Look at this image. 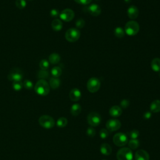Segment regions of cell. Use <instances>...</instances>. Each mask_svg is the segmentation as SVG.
<instances>
[{
  "label": "cell",
  "instance_id": "2e32d148",
  "mask_svg": "<svg viewBox=\"0 0 160 160\" xmlns=\"http://www.w3.org/2000/svg\"><path fill=\"white\" fill-rule=\"evenodd\" d=\"M122 114V110L118 106H114L110 110V114L114 118L119 117Z\"/></svg>",
  "mask_w": 160,
  "mask_h": 160
},
{
  "label": "cell",
  "instance_id": "1f68e13d",
  "mask_svg": "<svg viewBox=\"0 0 160 160\" xmlns=\"http://www.w3.org/2000/svg\"><path fill=\"white\" fill-rule=\"evenodd\" d=\"M127 134L131 139H136L139 136V133L138 130H131V131L128 132Z\"/></svg>",
  "mask_w": 160,
  "mask_h": 160
},
{
  "label": "cell",
  "instance_id": "4fadbf2b",
  "mask_svg": "<svg viewBox=\"0 0 160 160\" xmlns=\"http://www.w3.org/2000/svg\"><path fill=\"white\" fill-rule=\"evenodd\" d=\"M70 98L73 102H78L82 97V93L78 88H73L70 92Z\"/></svg>",
  "mask_w": 160,
  "mask_h": 160
},
{
  "label": "cell",
  "instance_id": "4316f807",
  "mask_svg": "<svg viewBox=\"0 0 160 160\" xmlns=\"http://www.w3.org/2000/svg\"><path fill=\"white\" fill-rule=\"evenodd\" d=\"M128 145L131 149L136 150L139 147V142L136 139H131L128 142Z\"/></svg>",
  "mask_w": 160,
  "mask_h": 160
},
{
  "label": "cell",
  "instance_id": "83f0119b",
  "mask_svg": "<svg viewBox=\"0 0 160 160\" xmlns=\"http://www.w3.org/2000/svg\"><path fill=\"white\" fill-rule=\"evenodd\" d=\"M49 76V72L47 70H41L38 73V78L40 79H45Z\"/></svg>",
  "mask_w": 160,
  "mask_h": 160
},
{
  "label": "cell",
  "instance_id": "ba28073f",
  "mask_svg": "<svg viewBox=\"0 0 160 160\" xmlns=\"http://www.w3.org/2000/svg\"><path fill=\"white\" fill-rule=\"evenodd\" d=\"M113 142L118 146H123L128 142V136L123 133H116L113 136Z\"/></svg>",
  "mask_w": 160,
  "mask_h": 160
},
{
  "label": "cell",
  "instance_id": "b9f144b4",
  "mask_svg": "<svg viewBox=\"0 0 160 160\" xmlns=\"http://www.w3.org/2000/svg\"><path fill=\"white\" fill-rule=\"evenodd\" d=\"M30 1H32V0H30Z\"/></svg>",
  "mask_w": 160,
  "mask_h": 160
},
{
  "label": "cell",
  "instance_id": "5bb4252c",
  "mask_svg": "<svg viewBox=\"0 0 160 160\" xmlns=\"http://www.w3.org/2000/svg\"><path fill=\"white\" fill-rule=\"evenodd\" d=\"M127 14L131 19H135L139 15V10L136 6H131L127 10Z\"/></svg>",
  "mask_w": 160,
  "mask_h": 160
},
{
  "label": "cell",
  "instance_id": "d590c367",
  "mask_svg": "<svg viewBox=\"0 0 160 160\" xmlns=\"http://www.w3.org/2000/svg\"><path fill=\"white\" fill-rule=\"evenodd\" d=\"M86 134L90 137H94L96 134L95 130L93 128H88L86 131Z\"/></svg>",
  "mask_w": 160,
  "mask_h": 160
},
{
  "label": "cell",
  "instance_id": "8fae6325",
  "mask_svg": "<svg viewBox=\"0 0 160 160\" xmlns=\"http://www.w3.org/2000/svg\"><path fill=\"white\" fill-rule=\"evenodd\" d=\"M122 124L118 119H111L106 122V128L110 131H115L121 128Z\"/></svg>",
  "mask_w": 160,
  "mask_h": 160
},
{
  "label": "cell",
  "instance_id": "9a60e30c",
  "mask_svg": "<svg viewBox=\"0 0 160 160\" xmlns=\"http://www.w3.org/2000/svg\"><path fill=\"white\" fill-rule=\"evenodd\" d=\"M136 160H150L149 154L143 150H139L136 152Z\"/></svg>",
  "mask_w": 160,
  "mask_h": 160
},
{
  "label": "cell",
  "instance_id": "60d3db41",
  "mask_svg": "<svg viewBox=\"0 0 160 160\" xmlns=\"http://www.w3.org/2000/svg\"><path fill=\"white\" fill-rule=\"evenodd\" d=\"M131 1V0H125V2L126 3H130Z\"/></svg>",
  "mask_w": 160,
  "mask_h": 160
},
{
  "label": "cell",
  "instance_id": "e575fe53",
  "mask_svg": "<svg viewBox=\"0 0 160 160\" xmlns=\"http://www.w3.org/2000/svg\"><path fill=\"white\" fill-rule=\"evenodd\" d=\"M108 131L106 129H102L99 132V136L102 139H105L108 136Z\"/></svg>",
  "mask_w": 160,
  "mask_h": 160
},
{
  "label": "cell",
  "instance_id": "8992f818",
  "mask_svg": "<svg viewBox=\"0 0 160 160\" xmlns=\"http://www.w3.org/2000/svg\"><path fill=\"white\" fill-rule=\"evenodd\" d=\"M116 157L118 160H132L133 152L130 148H123L118 151Z\"/></svg>",
  "mask_w": 160,
  "mask_h": 160
},
{
  "label": "cell",
  "instance_id": "e0dca14e",
  "mask_svg": "<svg viewBox=\"0 0 160 160\" xmlns=\"http://www.w3.org/2000/svg\"><path fill=\"white\" fill-rule=\"evenodd\" d=\"M51 27L55 31H59L63 28V23L60 19H55L51 23Z\"/></svg>",
  "mask_w": 160,
  "mask_h": 160
},
{
  "label": "cell",
  "instance_id": "f35d334b",
  "mask_svg": "<svg viewBox=\"0 0 160 160\" xmlns=\"http://www.w3.org/2000/svg\"><path fill=\"white\" fill-rule=\"evenodd\" d=\"M129 105H130V102L127 99H123L121 102V106L123 108H126L129 106Z\"/></svg>",
  "mask_w": 160,
  "mask_h": 160
},
{
  "label": "cell",
  "instance_id": "ffe728a7",
  "mask_svg": "<svg viewBox=\"0 0 160 160\" xmlns=\"http://www.w3.org/2000/svg\"><path fill=\"white\" fill-rule=\"evenodd\" d=\"M61 84V82L58 78H55V77H52L49 80V85L53 89H57L59 88Z\"/></svg>",
  "mask_w": 160,
  "mask_h": 160
},
{
  "label": "cell",
  "instance_id": "ac0fdd59",
  "mask_svg": "<svg viewBox=\"0 0 160 160\" xmlns=\"http://www.w3.org/2000/svg\"><path fill=\"white\" fill-rule=\"evenodd\" d=\"M100 151H101V153L103 154L105 156H108L111 153L112 148L109 144L103 143L101 147H100Z\"/></svg>",
  "mask_w": 160,
  "mask_h": 160
},
{
  "label": "cell",
  "instance_id": "cb8c5ba5",
  "mask_svg": "<svg viewBox=\"0 0 160 160\" xmlns=\"http://www.w3.org/2000/svg\"><path fill=\"white\" fill-rule=\"evenodd\" d=\"M114 34L116 37L118 38H122L125 36V31L122 27H116L114 29Z\"/></svg>",
  "mask_w": 160,
  "mask_h": 160
},
{
  "label": "cell",
  "instance_id": "6da1fadb",
  "mask_svg": "<svg viewBox=\"0 0 160 160\" xmlns=\"http://www.w3.org/2000/svg\"><path fill=\"white\" fill-rule=\"evenodd\" d=\"M35 92L41 96H46L50 91V86L45 79H39L34 87Z\"/></svg>",
  "mask_w": 160,
  "mask_h": 160
},
{
  "label": "cell",
  "instance_id": "d6986e66",
  "mask_svg": "<svg viewBox=\"0 0 160 160\" xmlns=\"http://www.w3.org/2000/svg\"><path fill=\"white\" fill-rule=\"evenodd\" d=\"M151 69L155 72L160 71V58H154L151 63Z\"/></svg>",
  "mask_w": 160,
  "mask_h": 160
},
{
  "label": "cell",
  "instance_id": "5b68a950",
  "mask_svg": "<svg viewBox=\"0 0 160 160\" xmlns=\"http://www.w3.org/2000/svg\"><path fill=\"white\" fill-rule=\"evenodd\" d=\"M101 86V82L99 79L96 77L91 78L87 82V89L92 93L97 92Z\"/></svg>",
  "mask_w": 160,
  "mask_h": 160
},
{
  "label": "cell",
  "instance_id": "d6a6232c",
  "mask_svg": "<svg viewBox=\"0 0 160 160\" xmlns=\"http://www.w3.org/2000/svg\"><path fill=\"white\" fill-rule=\"evenodd\" d=\"M85 25V22L83 19H78L76 22V27L77 29H82L84 28Z\"/></svg>",
  "mask_w": 160,
  "mask_h": 160
},
{
  "label": "cell",
  "instance_id": "484cf974",
  "mask_svg": "<svg viewBox=\"0 0 160 160\" xmlns=\"http://www.w3.org/2000/svg\"><path fill=\"white\" fill-rule=\"evenodd\" d=\"M51 74L53 76V77L58 78L62 74V70L58 66H55L52 68L51 70Z\"/></svg>",
  "mask_w": 160,
  "mask_h": 160
},
{
  "label": "cell",
  "instance_id": "8d00e7d4",
  "mask_svg": "<svg viewBox=\"0 0 160 160\" xmlns=\"http://www.w3.org/2000/svg\"><path fill=\"white\" fill-rule=\"evenodd\" d=\"M74 1L80 5H86L90 4L92 0H74Z\"/></svg>",
  "mask_w": 160,
  "mask_h": 160
},
{
  "label": "cell",
  "instance_id": "44dd1931",
  "mask_svg": "<svg viewBox=\"0 0 160 160\" xmlns=\"http://www.w3.org/2000/svg\"><path fill=\"white\" fill-rule=\"evenodd\" d=\"M150 110L153 113H158L160 111V100L156 99L151 103Z\"/></svg>",
  "mask_w": 160,
  "mask_h": 160
},
{
  "label": "cell",
  "instance_id": "74e56055",
  "mask_svg": "<svg viewBox=\"0 0 160 160\" xmlns=\"http://www.w3.org/2000/svg\"><path fill=\"white\" fill-rule=\"evenodd\" d=\"M59 15V11L56 9H53L50 11V16L52 18H57Z\"/></svg>",
  "mask_w": 160,
  "mask_h": 160
},
{
  "label": "cell",
  "instance_id": "52a82bcc",
  "mask_svg": "<svg viewBox=\"0 0 160 160\" xmlns=\"http://www.w3.org/2000/svg\"><path fill=\"white\" fill-rule=\"evenodd\" d=\"M23 78V74L22 70L17 68H14L11 70L10 71L8 78L10 81L14 82H22V80Z\"/></svg>",
  "mask_w": 160,
  "mask_h": 160
},
{
  "label": "cell",
  "instance_id": "f546056e",
  "mask_svg": "<svg viewBox=\"0 0 160 160\" xmlns=\"http://www.w3.org/2000/svg\"><path fill=\"white\" fill-rule=\"evenodd\" d=\"M23 86V84L22 82H14L13 83V88L14 90L18 91H20Z\"/></svg>",
  "mask_w": 160,
  "mask_h": 160
},
{
  "label": "cell",
  "instance_id": "7c38bea8",
  "mask_svg": "<svg viewBox=\"0 0 160 160\" xmlns=\"http://www.w3.org/2000/svg\"><path fill=\"white\" fill-rule=\"evenodd\" d=\"M87 12L93 16H98L102 13V8L96 4H93L87 7Z\"/></svg>",
  "mask_w": 160,
  "mask_h": 160
},
{
  "label": "cell",
  "instance_id": "7402d4cb",
  "mask_svg": "<svg viewBox=\"0 0 160 160\" xmlns=\"http://www.w3.org/2000/svg\"><path fill=\"white\" fill-rule=\"evenodd\" d=\"M60 59H61V57L55 53L51 54L49 56V62L53 65L58 64L60 62Z\"/></svg>",
  "mask_w": 160,
  "mask_h": 160
},
{
  "label": "cell",
  "instance_id": "277c9868",
  "mask_svg": "<svg viewBox=\"0 0 160 160\" xmlns=\"http://www.w3.org/2000/svg\"><path fill=\"white\" fill-rule=\"evenodd\" d=\"M39 123L42 127L50 129L54 127L55 122L54 119L48 115H43L39 118Z\"/></svg>",
  "mask_w": 160,
  "mask_h": 160
},
{
  "label": "cell",
  "instance_id": "ab89813d",
  "mask_svg": "<svg viewBox=\"0 0 160 160\" xmlns=\"http://www.w3.org/2000/svg\"><path fill=\"white\" fill-rule=\"evenodd\" d=\"M151 114L150 112H146V113L145 114L144 117H145V118H146V119H148V118L151 116Z\"/></svg>",
  "mask_w": 160,
  "mask_h": 160
},
{
  "label": "cell",
  "instance_id": "7a4b0ae2",
  "mask_svg": "<svg viewBox=\"0 0 160 160\" xmlns=\"http://www.w3.org/2000/svg\"><path fill=\"white\" fill-rule=\"evenodd\" d=\"M81 33L78 29L71 28L67 30L65 34V38L70 43H74L79 39Z\"/></svg>",
  "mask_w": 160,
  "mask_h": 160
},
{
  "label": "cell",
  "instance_id": "d4e9b609",
  "mask_svg": "<svg viewBox=\"0 0 160 160\" xmlns=\"http://www.w3.org/2000/svg\"><path fill=\"white\" fill-rule=\"evenodd\" d=\"M68 124V120L66 118L64 117H62L58 119L56 122V125L59 128H64Z\"/></svg>",
  "mask_w": 160,
  "mask_h": 160
},
{
  "label": "cell",
  "instance_id": "30bf717a",
  "mask_svg": "<svg viewBox=\"0 0 160 160\" xmlns=\"http://www.w3.org/2000/svg\"><path fill=\"white\" fill-rule=\"evenodd\" d=\"M59 17L63 21L66 22H70L73 19L74 17V13L71 9H65L63 10L59 14Z\"/></svg>",
  "mask_w": 160,
  "mask_h": 160
},
{
  "label": "cell",
  "instance_id": "3957f363",
  "mask_svg": "<svg viewBox=\"0 0 160 160\" xmlns=\"http://www.w3.org/2000/svg\"><path fill=\"white\" fill-rule=\"evenodd\" d=\"M139 31V25L135 21H130L126 23L125 26V31L129 36H134Z\"/></svg>",
  "mask_w": 160,
  "mask_h": 160
},
{
  "label": "cell",
  "instance_id": "4dcf8cb0",
  "mask_svg": "<svg viewBox=\"0 0 160 160\" xmlns=\"http://www.w3.org/2000/svg\"><path fill=\"white\" fill-rule=\"evenodd\" d=\"M16 6L19 9H24L26 6V2L25 0H16Z\"/></svg>",
  "mask_w": 160,
  "mask_h": 160
},
{
  "label": "cell",
  "instance_id": "836d02e7",
  "mask_svg": "<svg viewBox=\"0 0 160 160\" xmlns=\"http://www.w3.org/2000/svg\"><path fill=\"white\" fill-rule=\"evenodd\" d=\"M23 84L24 87L27 90H31L33 88V84L32 82L30 81V80H28V79L25 80Z\"/></svg>",
  "mask_w": 160,
  "mask_h": 160
},
{
  "label": "cell",
  "instance_id": "f1b7e54d",
  "mask_svg": "<svg viewBox=\"0 0 160 160\" xmlns=\"http://www.w3.org/2000/svg\"><path fill=\"white\" fill-rule=\"evenodd\" d=\"M50 63L46 59H43L39 63V67L42 70H47L49 68Z\"/></svg>",
  "mask_w": 160,
  "mask_h": 160
},
{
  "label": "cell",
  "instance_id": "603a6c76",
  "mask_svg": "<svg viewBox=\"0 0 160 160\" xmlns=\"http://www.w3.org/2000/svg\"><path fill=\"white\" fill-rule=\"evenodd\" d=\"M71 113L73 116H78L82 112V106L79 104H74L71 108Z\"/></svg>",
  "mask_w": 160,
  "mask_h": 160
},
{
  "label": "cell",
  "instance_id": "9c48e42d",
  "mask_svg": "<svg viewBox=\"0 0 160 160\" xmlns=\"http://www.w3.org/2000/svg\"><path fill=\"white\" fill-rule=\"evenodd\" d=\"M87 121L91 126H97L102 122V116L96 112H92L87 117Z\"/></svg>",
  "mask_w": 160,
  "mask_h": 160
}]
</instances>
